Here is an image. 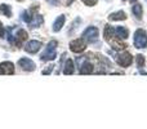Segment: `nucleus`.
<instances>
[{"label": "nucleus", "instance_id": "obj_1", "mask_svg": "<svg viewBox=\"0 0 147 129\" xmlns=\"http://www.w3.org/2000/svg\"><path fill=\"white\" fill-rule=\"evenodd\" d=\"M57 45H58V43H57L56 40L49 41L45 47V51H44L40 56L41 61H53V59H56V57H57Z\"/></svg>", "mask_w": 147, "mask_h": 129}, {"label": "nucleus", "instance_id": "obj_2", "mask_svg": "<svg viewBox=\"0 0 147 129\" xmlns=\"http://www.w3.org/2000/svg\"><path fill=\"white\" fill-rule=\"evenodd\" d=\"M133 44L137 49H145L147 48V34L145 30L138 28L134 32V38H133Z\"/></svg>", "mask_w": 147, "mask_h": 129}, {"label": "nucleus", "instance_id": "obj_3", "mask_svg": "<svg viewBox=\"0 0 147 129\" xmlns=\"http://www.w3.org/2000/svg\"><path fill=\"white\" fill-rule=\"evenodd\" d=\"M98 36H99L98 28L94 27V26H89V27H86L85 30H84L81 38H83L86 43H96V41L98 40Z\"/></svg>", "mask_w": 147, "mask_h": 129}, {"label": "nucleus", "instance_id": "obj_4", "mask_svg": "<svg viewBox=\"0 0 147 129\" xmlns=\"http://www.w3.org/2000/svg\"><path fill=\"white\" fill-rule=\"evenodd\" d=\"M115 59H116L117 65L121 66V67H129V66L132 65V62H133L132 54L128 53V52H121V53L116 54Z\"/></svg>", "mask_w": 147, "mask_h": 129}, {"label": "nucleus", "instance_id": "obj_5", "mask_svg": "<svg viewBox=\"0 0 147 129\" xmlns=\"http://www.w3.org/2000/svg\"><path fill=\"white\" fill-rule=\"evenodd\" d=\"M70 49L74 52V53H81L86 49V41L84 40L83 38L81 39H75L70 43Z\"/></svg>", "mask_w": 147, "mask_h": 129}, {"label": "nucleus", "instance_id": "obj_6", "mask_svg": "<svg viewBox=\"0 0 147 129\" xmlns=\"http://www.w3.org/2000/svg\"><path fill=\"white\" fill-rule=\"evenodd\" d=\"M18 66H20L23 71H27V72H31V71H34L36 68L35 62L30 58H26V57H23V58H21L20 61H18Z\"/></svg>", "mask_w": 147, "mask_h": 129}, {"label": "nucleus", "instance_id": "obj_7", "mask_svg": "<svg viewBox=\"0 0 147 129\" xmlns=\"http://www.w3.org/2000/svg\"><path fill=\"white\" fill-rule=\"evenodd\" d=\"M43 47V43L39 40H30L27 44L25 45V51L27 53H36L40 51V48Z\"/></svg>", "mask_w": 147, "mask_h": 129}, {"label": "nucleus", "instance_id": "obj_8", "mask_svg": "<svg viewBox=\"0 0 147 129\" xmlns=\"http://www.w3.org/2000/svg\"><path fill=\"white\" fill-rule=\"evenodd\" d=\"M14 74V65L9 61L0 63V75H13Z\"/></svg>", "mask_w": 147, "mask_h": 129}, {"label": "nucleus", "instance_id": "obj_9", "mask_svg": "<svg viewBox=\"0 0 147 129\" xmlns=\"http://www.w3.org/2000/svg\"><path fill=\"white\" fill-rule=\"evenodd\" d=\"M115 36H116L117 39H120V40H125V39H128V36H129V31H128L127 27H124V26H117L116 28H115Z\"/></svg>", "mask_w": 147, "mask_h": 129}, {"label": "nucleus", "instance_id": "obj_10", "mask_svg": "<svg viewBox=\"0 0 147 129\" xmlns=\"http://www.w3.org/2000/svg\"><path fill=\"white\" fill-rule=\"evenodd\" d=\"M65 22H66V16L65 14H61L59 17H57L56 21H54V23H53V31L54 32H58V31L63 27Z\"/></svg>", "mask_w": 147, "mask_h": 129}, {"label": "nucleus", "instance_id": "obj_11", "mask_svg": "<svg viewBox=\"0 0 147 129\" xmlns=\"http://www.w3.org/2000/svg\"><path fill=\"white\" fill-rule=\"evenodd\" d=\"M79 72H80L81 75H89V74L93 72V65H92L89 61H85L83 65L80 66Z\"/></svg>", "mask_w": 147, "mask_h": 129}, {"label": "nucleus", "instance_id": "obj_12", "mask_svg": "<svg viewBox=\"0 0 147 129\" xmlns=\"http://www.w3.org/2000/svg\"><path fill=\"white\" fill-rule=\"evenodd\" d=\"M103 36H105V40L106 41H111L112 38L115 36V28L110 25H106L105 26V31H103Z\"/></svg>", "mask_w": 147, "mask_h": 129}, {"label": "nucleus", "instance_id": "obj_13", "mask_svg": "<svg viewBox=\"0 0 147 129\" xmlns=\"http://www.w3.org/2000/svg\"><path fill=\"white\" fill-rule=\"evenodd\" d=\"M14 36H16V39H17V41L20 43V45L22 47V43H23V41L27 40L28 34H27V31H25L23 28H20V30H18L17 32L14 34Z\"/></svg>", "mask_w": 147, "mask_h": 129}, {"label": "nucleus", "instance_id": "obj_14", "mask_svg": "<svg viewBox=\"0 0 147 129\" xmlns=\"http://www.w3.org/2000/svg\"><path fill=\"white\" fill-rule=\"evenodd\" d=\"M44 22V18L41 14H34L32 16V20H31V22L28 23L30 25V27H40L41 25H43Z\"/></svg>", "mask_w": 147, "mask_h": 129}, {"label": "nucleus", "instance_id": "obj_15", "mask_svg": "<svg viewBox=\"0 0 147 129\" xmlns=\"http://www.w3.org/2000/svg\"><path fill=\"white\" fill-rule=\"evenodd\" d=\"M109 20L110 21H124V20H127V14H125L124 10H119V12L111 13L109 16Z\"/></svg>", "mask_w": 147, "mask_h": 129}, {"label": "nucleus", "instance_id": "obj_16", "mask_svg": "<svg viewBox=\"0 0 147 129\" xmlns=\"http://www.w3.org/2000/svg\"><path fill=\"white\" fill-rule=\"evenodd\" d=\"M75 71V66H74L72 59H66V63L63 66V74L65 75H71Z\"/></svg>", "mask_w": 147, "mask_h": 129}, {"label": "nucleus", "instance_id": "obj_17", "mask_svg": "<svg viewBox=\"0 0 147 129\" xmlns=\"http://www.w3.org/2000/svg\"><path fill=\"white\" fill-rule=\"evenodd\" d=\"M132 12H133V14L136 16V18H137V20H141V18H142V13H143L142 5H141V4H134L132 7Z\"/></svg>", "mask_w": 147, "mask_h": 129}, {"label": "nucleus", "instance_id": "obj_18", "mask_svg": "<svg viewBox=\"0 0 147 129\" xmlns=\"http://www.w3.org/2000/svg\"><path fill=\"white\" fill-rule=\"evenodd\" d=\"M0 12H1L4 16H7V17H12V8H10V5H8V4L0 5Z\"/></svg>", "mask_w": 147, "mask_h": 129}, {"label": "nucleus", "instance_id": "obj_19", "mask_svg": "<svg viewBox=\"0 0 147 129\" xmlns=\"http://www.w3.org/2000/svg\"><path fill=\"white\" fill-rule=\"evenodd\" d=\"M21 16H22V21L23 22H26V23H30L31 22V20H32V13L30 12V10H25V12H22L21 13Z\"/></svg>", "mask_w": 147, "mask_h": 129}, {"label": "nucleus", "instance_id": "obj_20", "mask_svg": "<svg viewBox=\"0 0 147 129\" xmlns=\"http://www.w3.org/2000/svg\"><path fill=\"white\" fill-rule=\"evenodd\" d=\"M110 44H112V48L114 49H117V51H121V49H124L125 48V44H123V43H120V41H115V40H111L110 41Z\"/></svg>", "mask_w": 147, "mask_h": 129}, {"label": "nucleus", "instance_id": "obj_21", "mask_svg": "<svg viewBox=\"0 0 147 129\" xmlns=\"http://www.w3.org/2000/svg\"><path fill=\"white\" fill-rule=\"evenodd\" d=\"M145 62H146L145 56H142V54H138V56H137V66H138V68H142L143 66H145Z\"/></svg>", "mask_w": 147, "mask_h": 129}, {"label": "nucleus", "instance_id": "obj_22", "mask_svg": "<svg viewBox=\"0 0 147 129\" xmlns=\"http://www.w3.org/2000/svg\"><path fill=\"white\" fill-rule=\"evenodd\" d=\"M85 61H88V56H80L76 58V63H78V67L80 68V66L84 63Z\"/></svg>", "mask_w": 147, "mask_h": 129}, {"label": "nucleus", "instance_id": "obj_23", "mask_svg": "<svg viewBox=\"0 0 147 129\" xmlns=\"http://www.w3.org/2000/svg\"><path fill=\"white\" fill-rule=\"evenodd\" d=\"M53 68H54V65H49L48 67L44 68V70L41 71V74H43V75H49V74L53 71Z\"/></svg>", "mask_w": 147, "mask_h": 129}, {"label": "nucleus", "instance_id": "obj_24", "mask_svg": "<svg viewBox=\"0 0 147 129\" xmlns=\"http://www.w3.org/2000/svg\"><path fill=\"white\" fill-rule=\"evenodd\" d=\"M5 28H4V26H3V23H1V21H0V38L1 39H4L5 38Z\"/></svg>", "mask_w": 147, "mask_h": 129}, {"label": "nucleus", "instance_id": "obj_25", "mask_svg": "<svg viewBox=\"0 0 147 129\" xmlns=\"http://www.w3.org/2000/svg\"><path fill=\"white\" fill-rule=\"evenodd\" d=\"M83 3L85 5H89V7H93V5L97 4V0H83Z\"/></svg>", "mask_w": 147, "mask_h": 129}, {"label": "nucleus", "instance_id": "obj_26", "mask_svg": "<svg viewBox=\"0 0 147 129\" xmlns=\"http://www.w3.org/2000/svg\"><path fill=\"white\" fill-rule=\"evenodd\" d=\"M136 1H137V0H130V3H136Z\"/></svg>", "mask_w": 147, "mask_h": 129}, {"label": "nucleus", "instance_id": "obj_27", "mask_svg": "<svg viewBox=\"0 0 147 129\" xmlns=\"http://www.w3.org/2000/svg\"><path fill=\"white\" fill-rule=\"evenodd\" d=\"M18 1H21V0H18Z\"/></svg>", "mask_w": 147, "mask_h": 129}, {"label": "nucleus", "instance_id": "obj_28", "mask_svg": "<svg viewBox=\"0 0 147 129\" xmlns=\"http://www.w3.org/2000/svg\"><path fill=\"white\" fill-rule=\"evenodd\" d=\"M146 1H147V0H146Z\"/></svg>", "mask_w": 147, "mask_h": 129}]
</instances>
